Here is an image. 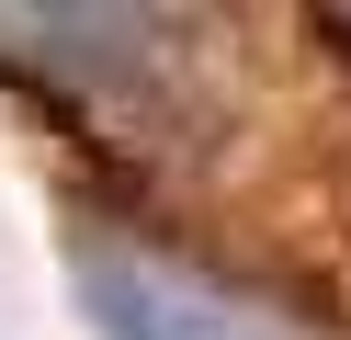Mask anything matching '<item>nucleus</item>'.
Masks as SVG:
<instances>
[{"instance_id":"obj_1","label":"nucleus","mask_w":351,"mask_h":340,"mask_svg":"<svg viewBox=\"0 0 351 340\" xmlns=\"http://www.w3.org/2000/svg\"><path fill=\"white\" fill-rule=\"evenodd\" d=\"M80 284H91V317L114 340H306L295 317H272L261 295L215 284V272L170 261V249H136V238L80 249Z\"/></svg>"}]
</instances>
